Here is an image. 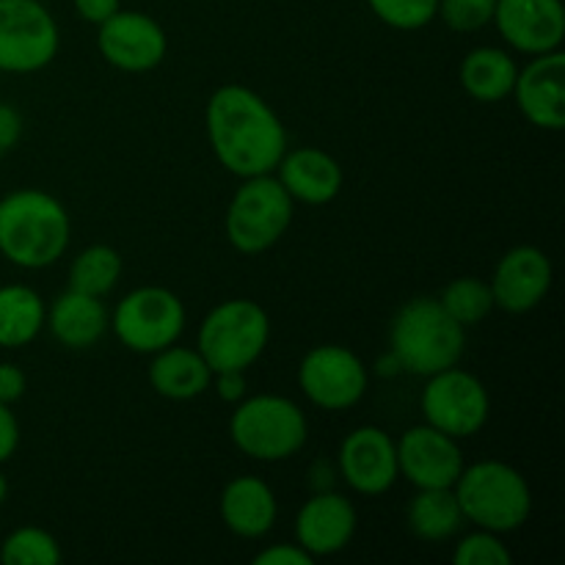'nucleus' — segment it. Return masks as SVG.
I'll list each match as a JSON object with an SVG mask.
<instances>
[{
  "mask_svg": "<svg viewBox=\"0 0 565 565\" xmlns=\"http://www.w3.org/2000/svg\"><path fill=\"white\" fill-rule=\"evenodd\" d=\"M204 130L215 160L241 180L274 174L290 147L285 125L268 99L241 83H226L210 94Z\"/></svg>",
  "mask_w": 565,
  "mask_h": 565,
  "instance_id": "f257e3e1",
  "label": "nucleus"
},
{
  "mask_svg": "<svg viewBox=\"0 0 565 565\" xmlns=\"http://www.w3.org/2000/svg\"><path fill=\"white\" fill-rule=\"evenodd\" d=\"M70 241L72 218L53 193L20 188L0 199V254L14 268H50L64 257Z\"/></svg>",
  "mask_w": 565,
  "mask_h": 565,
  "instance_id": "f03ea898",
  "label": "nucleus"
},
{
  "mask_svg": "<svg viewBox=\"0 0 565 565\" xmlns=\"http://www.w3.org/2000/svg\"><path fill=\"white\" fill-rule=\"evenodd\" d=\"M390 351L403 373L428 375L456 367L467 351V329L445 312L439 298L419 296L397 309L390 326Z\"/></svg>",
  "mask_w": 565,
  "mask_h": 565,
  "instance_id": "7ed1b4c3",
  "label": "nucleus"
},
{
  "mask_svg": "<svg viewBox=\"0 0 565 565\" xmlns=\"http://www.w3.org/2000/svg\"><path fill=\"white\" fill-rule=\"evenodd\" d=\"M456 500L463 522L491 533H516L533 513V491L527 478L505 461H478L458 475Z\"/></svg>",
  "mask_w": 565,
  "mask_h": 565,
  "instance_id": "20e7f679",
  "label": "nucleus"
},
{
  "mask_svg": "<svg viewBox=\"0 0 565 565\" xmlns=\"http://www.w3.org/2000/svg\"><path fill=\"white\" fill-rule=\"evenodd\" d=\"M230 439L252 461H290L307 445L309 419L292 397L246 395L230 417Z\"/></svg>",
  "mask_w": 565,
  "mask_h": 565,
  "instance_id": "39448f33",
  "label": "nucleus"
},
{
  "mask_svg": "<svg viewBox=\"0 0 565 565\" xmlns=\"http://www.w3.org/2000/svg\"><path fill=\"white\" fill-rule=\"evenodd\" d=\"M270 342V318L252 298H230L210 309L196 331V351L213 373L243 370L259 362Z\"/></svg>",
  "mask_w": 565,
  "mask_h": 565,
  "instance_id": "423d86ee",
  "label": "nucleus"
},
{
  "mask_svg": "<svg viewBox=\"0 0 565 565\" xmlns=\"http://www.w3.org/2000/svg\"><path fill=\"white\" fill-rule=\"evenodd\" d=\"M296 202L276 174L241 180L224 215V235L235 252L257 257L274 248L292 224Z\"/></svg>",
  "mask_w": 565,
  "mask_h": 565,
  "instance_id": "0eeeda50",
  "label": "nucleus"
},
{
  "mask_svg": "<svg viewBox=\"0 0 565 565\" xmlns=\"http://www.w3.org/2000/svg\"><path fill=\"white\" fill-rule=\"evenodd\" d=\"M188 312L174 290L160 285H143L127 292L110 312V331L132 353L152 356L180 342Z\"/></svg>",
  "mask_w": 565,
  "mask_h": 565,
  "instance_id": "6e6552de",
  "label": "nucleus"
},
{
  "mask_svg": "<svg viewBox=\"0 0 565 565\" xmlns=\"http://www.w3.org/2000/svg\"><path fill=\"white\" fill-rule=\"evenodd\" d=\"M58 22L42 0H0V72H42L58 58Z\"/></svg>",
  "mask_w": 565,
  "mask_h": 565,
  "instance_id": "1a4fd4ad",
  "label": "nucleus"
},
{
  "mask_svg": "<svg viewBox=\"0 0 565 565\" xmlns=\"http://www.w3.org/2000/svg\"><path fill=\"white\" fill-rule=\"evenodd\" d=\"M419 412L425 423L461 441L486 428L491 417V395L478 375L456 364L425 379Z\"/></svg>",
  "mask_w": 565,
  "mask_h": 565,
  "instance_id": "9d476101",
  "label": "nucleus"
},
{
  "mask_svg": "<svg viewBox=\"0 0 565 565\" xmlns=\"http://www.w3.org/2000/svg\"><path fill=\"white\" fill-rule=\"evenodd\" d=\"M298 386L315 408L348 412L370 390V370L359 353L345 345H315L298 364Z\"/></svg>",
  "mask_w": 565,
  "mask_h": 565,
  "instance_id": "9b49d317",
  "label": "nucleus"
},
{
  "mask_svg": "<svg viewBox=\"0 0 565 565\" xmlns=\"http://www.w3.org/2000/svg\"><path fill=\"white\" fill-rule=\"evenodd\" d=\"M97 50L114 70L143 75L163 64L169 55V36L154 17L136 9H119L97 25Z\"/></svg>",
  "mask_w": 565,
  "mask_h": 565,
  "instance_id": "f8f14e48",
  "label": "nucleus"
},
{
  "mask_svg": "<svg viewBox=\"0 0 565 565\" xmlns=\"http://www.w3.org/2000/svg\"><path fill=\"white\" fill-rule=\"evenodd\" d=\"M337 472L356 494H386L401 480L397 441L379 425H359L342 439L337 452Z\"/></svg>",
  "mask_w": 565,
  "mask_h": 565,
  "instance_id": "ddd939ff",
  "label": "nucleus"
},
{
  "mask_svg": "<svg viewBox=\"0 0 565 565\" xmlns=\"http://www.w3.org/2000/svg\"><path fill=\"white\" fill-rule=\"evenodd\" d=\"M463 467L458 439L434 425H414L397 439V469L414 489H452Z\"/></svg>",
  "mask_w": 565,
  "mask_h": 565,
  "instance_id": "4468645a",
  "label": "nucleus"
},
{
  "mask_svg": "<svg viewBox=\"0 0 565 565\" xmlns=\"http://www.w3.org/2000/svg\"><path fill=\"white\" fill-rule=\"evenodd\" d=\"M511 97L524 119L539 130L561 132L565 127V53L530 55L524 66H519L516 83Z\"/></svg>",
  "mask_w": 565,
  "mask_h": 565,
  "instance_id": "2eb2a0df",
  "label": "nucleus"
},
{
  "mask_svg": "<svg viewBox=\"0 0 565 565\" xmlns=\"http://www.w3.org/2000/svg\"><path fill=\"white\" fill-rule=\"evenodd\" d=\"M552 259L539 246H513L497 263L489 287L494 307L508 315H527L546 301L552 290Z\"/></svg>",
  "mask_w": 565,
  "mask_h": 565,
  "instance_id": "dca6fc26",
  "label": "nucleus"
},
{
  "mask_svg": "<svg viewBox=\"0 0 565 565\" xmlns=\"http://www.w3.org/2000/svg\"><path fill=\"white\" fill-rule=\"evenodd\" d=\"M491 22L508 47L522 55H541L563 47V0H497Z\"/></svg>",
  "mask_w": 565,
  "mask_h": 565,
  "instance_id": "f3484780",
  "label": "nucleus"
},
{
  "mask_svg": "<svg viewBox=\"0 0 565 565\" xmlns=\"http://www.w3.org/2000/svg\"><path fill=\"white\" fill-rule=\"evenodd\" d=\"M359 527L356 505L348 500L340 491H315L298 511L292 533H296V544L303 546L309 555L331 557L348 550Z\"/></svg>",
  "mask_w": 565,
  "mask_h": 565,
  "instance_id": "a211bd4d",
  "label": "nucleus"
},
{
  "mask_svg": "<svg viewBox=\"0 0 565 565\" xmlns=\"http://www.w3.org/2000/svg\"><path fill=\"white\" fill-rule=\"evenodd\" d=\"M274 174L290 193L292 202L309 204V207H323V204L334 202L345 185L342 166L318 147H287Z\"/></svg>",
  "mask_w": 565,
  "mask_h": 565,
  "instance_id": "6ab92c4d",
  "label": "nucleus"
},
{
  "mask_svg": "<svg viewBox=\"0 0 565 565\" xmlns=\"http://www.w3.org/2000/svg\"><path fill=\"white\" fill-rule=\"evenodd\" d=\"M218 508L224 527L246 541L265 539L279 522V500L257 475L232 478L221 491Z\"/></svg>",
  "mask_w": 565,
  "mask_h": 565,
  "instance_id": "aec40b11",
  "label": "nucleus"
},
{
  "mask_svg": "<svg viewBox=\"0 0 565 565\" xmlns=\"http://www.w3.org/2000/svg\"><path fill=\"white\" fill-rule=\"evenodd\" d=\"M44 329L66 351H88L110 331V312L103 298L70 287L47 307Z\"/></svg>",
  "mask_w": 565,
  "mask_h": 565,
  "instance_id": "412c9836",
  "label": "nucleus"
},
{
  "mask_svg": "<svg viewBox=\"0 0 565 565\" xmlns=\"http://www.w3.org/2000/svg\"><path fill=\"white\" fill-rule=\"evenodd\" d=\"M149 386L166 401H196L213 386V370L204 362L196 348L169 345L163 351L152 353V362L147 370Z\"/></svg>",
  "mask_w": 565,
  "mask_h": 565,
  "instance_id": "4be33fe9",
  "label": "nucleus"
},
{
  "mask_svg": "<svg viewBox=\"0 0 565 565\" xmlns=\"http://www.w3.org/2000/svg\"><path fill=\"white\" fill-rule=\"evenodd\" d=\"M516 75V58L502 47L469 50L461 61V70H458L463 92L483 105H494L511 97Z\"/></svg>",
  "mask_w": 565,
  "mask_h": 565,
  "instance_id": "5701e85b",
  "label": "nucleus"
},
{
  "mask_svg": "<svg viewBox=\"0 0 565 565\" xmlns=\"http://www.w3.org/2000/svg\"><path fill=\"white\" fill-rule=\"evenodd\" d=\"M44 320H47V303L33 287H0V348L20 351L31 345L44 331Z\"/></svg>",
  "mask_w": 565,
  "mask_h": 565,
  "instance_id": "b1692460",
  "label": "nucleus"
},
{
  "mask_svg": "<svg viewBox=\"0 0 565 565\" xmlns=\"http://www.w3.org/2000/svg\"><path fill=\"white\" fill-rule=\"evenodd\" d=\"M408 530L425 544H445L463 527V513L452 489H417L406 511Z\"/></svg>",
  "mask_w": 565,
  "mask_h": 565,
  "instance_id": "393cba45",
  "label": "nucleus"
},
{
  "mask_svg": "<svg viewBox=\"0 0 565 565\" xmlns=\"http://www.w3.org/2000/svg\"><path fill=\"white\" fill-rule=\"evenodd\" d=\"M125 274V259L114 246L94 243L83 248L70 265V287L72 290L88 292V296L105 298L116 290Z\"/></svg>",
  "mask_w": 565,
  "mask_h": 565,
  "instance_id": "a878e982",
  "label": "nucleus"
},
{
  "mask_svg": "<svg viewBox=\"0 0 565 565\" xmlns=\"http://www.w3.org/2000/svg\"><path fill=\"white\" fill-rule=\"evenodd\" d=\"M439 303L456 323H461L463 329H472L489 318L491 309H494V296H491L489 281L461 276L441 290Z\"/></svg>",
  "mask_w": 565,
  "mask_h": 565,
  "instance_id": "bb28decb",
  "label": "nucleus"
},
{
  "mask_svg": "<svg viewBox=\"0 0 565 565\" xmlns=\"http://www.w3.org/2000/svg\"><path fill=\"white\" fill-rule=\"evenodd\" d=\"M3 565H58L64 561L58 539L42 527H17L0 544Z\"/></svg>",
  "mask_w": 565,
  "mask_h": 565,
  "instance_id": "cd10ccee",
  "label": "nucleus"
},
{
  "mask_svg": "<svg viewBox=\"0 0 565 565\" xmlns=\"http://www.w3.org/2000/svg\"><path fill=\"white\" fill-rule=\"evenodd\" d=\"M370 11L395 31H419L430 25L439 11V0H367Z\"/></svg>",
  "mask_w": 565,
  "mask_h": 565,
  "instance_id": "c85d7f7f",
  "label": "nucleus"
},
{
  "mask_svg": "<svg viewBox=\"0 0 565 565\" xmlns=\"http://www.w3.org/2000/svg\"><path fill=\"white\" fill-rule=\"evenodd\" d=\"M452 563L456 565H511L513 552L502 541L500 533L491 530H475L463 535L452 550Z\"/></svg>",
  "mask_w": 565,
  "mask_h": 565,
  "instance_id": "c756f323",
  "label": "nucleus"
},
{
  "mask_svg": "<svg viewBox=\"0 0 565 565\" xmlns=\"http://www.w3.org/2000/svg\"><path fill=\"white\" fill-rule=\"evenodd\" d=\"M497 0H439V17L450 31L478 33L494 20Z\"/></svg>",
  "mask_w": 565,
  "mask_h": 565,
  "instance_id": "7c9ffc66",
  "label": "nucleus"
},
{
  "mask_svg": "<svg viewBox=\"0 0 565 565\" xmlns=\"http://www.w3.org/2000/svg\"><path fill=\"white\" fill-rule=\"evenodd\" d=\"M315 557L309 555L303 546L296 541H285V544H270L263 552L254 555V565H312Z\"/></svg>",
  "mask_w": 565,
  "mask_h": 565,
  "instance_id": "2f4dec72",
  "label": "nucleus"
},
{
  "mask_svg": "<svg viewBox=\"0 0 565 565\" xmlns=\"http://www.w3.org/2000/svg\"><path fill=\"white\" fill-rule=\"evenodd\" d=\"M28 375L14 362H0V403L14 406L17 401L25 397Z\"/></svg>",
  "mask_w": 565,
  "mask_h": 565,
  "instance_id": "473e14b6",
  "label": "nucleus"
},
{
  "mask_svg": "<svg viewBox=\"0 0 565 565\" xmlns=\"http://www.w3.org/2000/svg\"><path fill=\"white\" fill-rule=\"evenodd\" d=\"M22 127L25 125H22L20 110H17L14 105H9L0 99V158H3V154H9L11 149L20 143Z\"/></svg>",
  "mask_w": 565,
  "mask_h": 565,
  "instance_id": "72a5a7b5",
  "label": "nucleus"
},
{
  "mask_svg": "<svg viewBox=\"0 0 565 565\" xmlns=\"http://www.w3.org/2000/svg\"><path fill=\"white\" fill-rule=\"evenodd\" d=\"M213 386L215 395L221 397L224 403H241L243 397L248 395V384H246V373L243 370H224V373H213Z\"/></svg>",
  "mask_w": 565,
  "mask_h": 565,
  "instance_id": "f704fd0d",
  "label": "nucleus"
},
{
  "mask_svg": "<svg viewBox=\"0 0 565 565\" xmlns=\"http://www.w3.org/2000/svg\"><path fill=\"white\" fill-rule=\"evenodd\" d=\"M20 447V423H17L11 406L0 403V463L11 461Z\"/></svg>",
  "mask_w": 565,
  "mask_h": 565,
  "instance_id": "c9c22d12",
  "label": "nucleus"
},
{
  "mask_svg": "<svg viewBox=\"0 0 565 565\" xmlns=\"http://www.w3.org/2000/svg\"><path fill=\"white\" fill-rule=\"evenodd\" d=\"M72 6H75L81 20L92 22V25H103L105 20H110L121 9V0H72Z\"/></svg>",
  "mask_w": 565,
  "mask_h": 565,
  "instance_id": "e433bc0d",
  "label": "nucleus"
},
{
  "mask_svg": "<svg viewBox=\"0 0 565 565\" xmlns=\"http://www.w3.org/2000/svg\"><path fill=\"white\" fill-rule=\"evenodd\" d=\"M334 478H340V472L329 461H318L309 472V486H312V491H329L334 486Z\"/></svg>",
  "mask_w": 565,
  "mask_h": 565,
  "instance_id": "4c0bfd02",
  "label": "nucleus"
},
{
  "mask_svg": "<svg viewBox=\"0 0 565 565\" xmlns=\"http://www.w3.org/2000/svg\"><path fill=\"white\" fill-rule=\"evenodd\" d=\"M375 373L379 375H390V379H395V375H401L403 373V367H401V362H397L395 359V353H384V356L379 359V362H375Z\"/></svg>",
  "mask_w": 565,
  "mask_h": 565,
  "instance_id": "58836bf2",
  "label": "nucleus"
},
{
  "mask_svg": "<svg viewBox=\"0 0 565 565\" xmlns=\"http://www.w3.org/2000/svg\"><path fill=\"white\" fill-rule=\"evenodd\" d=\"M6 497H9V480H6V475L0 472V505L6 502Z\"/></svg>",
  "mask_w": 565,
  "mask_h": 565,
  "instance_id": "ea45409f",
  "label": "nucleus"
}]
</instances>
